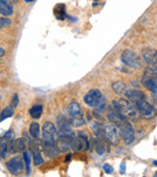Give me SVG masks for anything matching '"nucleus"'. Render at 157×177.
<instances>
[{
    "label": "nucleus",
    "mask_w": 157,
    "mask_h": 177,
    "mask_svg": "<svg viewBox=\"0 0 157 177\" xmlns=\"http://www.w3.org/2000/svg\"><path fill=\"white\" fill-rule=\"evenodd\" d=\"M121 61L123 64H125L126 66L133 69H141L143 67V62L142 59L140 58V56L137 53H135L131 49H126L122 52L121 54Z\"/></svg>",
    "instance_id": "nucleus-1"
},
{
    "label": "nucleus",
    "mask_w": 157,
    "mask_h": 177,
    "mask_svg": "<svg viewBox=\"0 0 157 177\" xmlns=\"http://www.w3.org/2000/svg\"><path fill=\"white\" fill-rule=\"evenodd\" d=\"M104 137L105 139H108L110 143L112 145H117L119 143L121 139V133L119 126L115 125V124H108L104 127Z\"/></svg>",
    "instance_id": "nucleus-2"
},
{
    "label": "nucleus",
    "mask_w": 157,
    "mask_h": 177,
    "mask_svg": "<svg viewBox=\"0 0 157 177\" xmlns=\"http://www.w3.org/2000/svg\"><path fill=\"white\" fill-rule=\"evenodd\" d=\"M143 84L147 89L150 90L151 92L156 93L157 89V81H156V68L148 67L145 70L144 77H143Z\"/></svg>",
    "instance_id": "nucleus-3"
},
{
    "label": "nucleus",
    "mask_w": 157,
    "mask_h": 177,
    "mask_svg": "<svg viewBox=\"0 0 157 177\" xmlns=\"http://www.w3.org/2000/svg\"><path fill=\"white\" fill-rule=\"evenodd\" d=\"M108 118L111 121V123L115 124L117 126H119L125 120V118L123 117L119 110L117 101H112V104L108 107Z\"/></svg>",
    "instance_id": "nucleus-4"
},
{
    "label": "nucleus",
    "mask_w": 157,
    "mask_h": 177,
    "mask_svg": "<svg viewBox=\"0 0 157 177\" xmlns=\"http://www.w3.org/2000/svg\"><path fill=\"white\" fill-rule=\"evenodd\" d=\"M117 103L121 114L123 115L125 119H134V118H136L137 109L130 102L124 100V99H120L119 101H117Z\"/></svg>",
    "instance_id": "nucleus-5"
},
{
    "label": "nucleus",
    "mask_w": 157,
    "mask_h": 177,
    "mask_svg": "<svg viewBox=\"0 0 157 177\" xmlns=\"http://www.w3.org/2000/svg\"><path fill=\"white\" fill-rule=\"evenodd\" d=\"M119 129L121 133V137H122L123 140H124L125 144L126 145L132 144L135 140V134L132 124L129 121L124 120L119 125Z\"/></svg>",
    "instance_id": "nucleus-6"
},
{
    "label": "nucleus",
    "mask_w": 157,
    "mask_h": 177,
    "mask_svg": "<svg viewBox=\"0 0 157 177\" xmlns=\"http://www.w3.org/2000/svg\"><path fill=\"white\" fill-rule=\"evenodd\" d=\"M135 105H136V109L139 111V113L145 119H152L154 116H155L156 111L154 107L145 100L138 102Z\"/></svg>",
    "instance_id": "nucleus-7"
},
{
    "label": "nucleus",
    "mask_w": 157,
    "mask_h": 177,
    "mask_svg": "<svg viewBox=\"0 0 157 177\" xmlns=\"http://www.w3.org/2000/svg\"><path fill=\"white\" fill-rule=\"evenodd\" d=\"M103 98L102 92L99 89H91L87 92L86 95L84 96V103L90 107H96L100 104V102Z\"/></svg>",
    "instance_id": "nucleus-8"
},
{
    "label": "nucleus",
    "mask_w": 157,
    "mask_h": 177,
    "mask_svg": "<svg viewBox=\"0 0 157 177\" xmlns=\"http://www.w3.org/2000/svg\"><path fill=\"white\" fill-rule=\"evenodd\" d=\"M71 148L78 153L86 151L89 148V143L86 135H79L77 137H74L71 142Z\"/></svg>",
    "instance_id": "nucleus-9"
},
{
    "label": "nucleus",
    "mask_w": 157,
    "mask_h": 177,
    "mask_svg": "<svg viewBox=\"0 0 157 177\" xmlns=\"http://www.w3.org/2000/svg\"><path fill=\"white\" fill-rule=\"evenodd\" d=\"M6 167L11 174L18 175L19 173H21L24 169L23 160L19 156L14 157L13 159H11L10 161L6 163Z\"/></svg>",
    "instance_id": "nucleus-10"
},
{
    "label": "nucleus",
    "mask_w": 157,
    "mask_h": 177,
    "mask_svg": "<svg viewBox=\"0 0 157 177\" xmlns=\"http://www.w3.org/2000/svg\"><path fill=\"white\" fill-rule=\"evenodd\" d=\"M56 129L51 122H45L43 125V139L44 142H56L54 135Z\"/></svg>",
    "instance_id": "nucleus-11"
},
{
    "label": "nucleus",
    "mask_w": 157,
    "mask_h": 177,
    "mask_svg": "<svg viewBox=\"0 0 157 177\" xmlns=\"http://www.w3.org/2000/svg\"><path fill=\"white\" fill-rule=\"evenodd\" d=\"M143 58H144L145 62L150 67L156 68L157 63V52L155 49H145L143 51Z\"/></svg>",
    "instance_id": "nucleus-12"
},
{
    "label": "nucleus",
    "mask_w": 157,
    "mask_h": 177,
    "mask_svg": "<svg viewBox=\"0 0 157 177\" xmlns=\"http://www.w3.org/2000/svg\"><path fill=\"white\" fill-rule=\"evenodd\" d=\"M124 95L133 103H138V102H141L145 100V95L144 92H142L139 89H127L125 91Z\"/></svg>",
    "instance_id": "nucleus-13"
},
{
    "label": "nucleus",
    "mask_w": 157,
    "mask_h": 177,
    "mask_svg": "<svg viewBox=\"0 0 157 177\" xmlns=\"http://www.w3.org/2000/svg\"><path fill=\"white\" fill-rule=\"evenodd\" d=\"M74 137H58L56 143V148L58 152H67L71 148V142Z\"/></svg>",
    "instance_id": "nucleus-14"
},
{
    "label": "nucleus",
    "mask_w": 157,
    "mask_h": 177,
    "mask_svg": "<svg viewBox=\"0 0 157 177\" xmlns=\"http://www.w3.org/2000/svg\"><path fill=\"white\" fill-rule=\"evenodd\" d=\"M0 14L4 16H10L14 14V8L9 0H0Z\"/></svg>",
    "instance_id": "nucleus-15"
},
{
    "label": "nucleus",
    "mask_w": 157,
    "mask_h": 177,
    "mask_svg": "<svg viewBox=\"0 0 157 177\" xmlns=\"http://www.w3.org/2000/svg\"><path fill=\"white\" fill-rule=\"evenodd\" d=\"M93 146H94V150L98 155L104 154L107 150V144L105 137H97L96 139L93 140Z\"/></svg>",
    "instance_id": "nucleus-16"
},
{
    "label": "nucleus",
    "mask_w": 157,
    "mask_h": 177,
    "mask_svg": "<svg viewBox=\"0 0 157 177\" xmlns=\"http://www.w3.org/2000/svg\"><path fill=\"white\" fill-rule=\"evenodd\" d=\"M43 150L47 156L51 157V158H53L58 155V151L56 148V142H44Z\"/></svg>",
    "instance_id": "nucleus-17"
},
{
    "label": "nucleus",
    "mask_w": 157,
    "mask_h": 177,
    "mask_svg": "<svg viewBox=\"0 0 157 177\" xmlns=\"http://www.w3.org/2000/svg\"><path fill=\"white\" fill-rule=\"evenodd\" d=\"M67 113L69 116L73 117V116H78L82 114V109L80 107V105L76 102H72L71 104H69L67 107Z\"/></svg>",
    "instance_id": "nucleus-18"
},
{
    "label": "nucleus",
    "mask_w": 157,
    "mask_h": 177,
    "mask_svg": "<svg viewBox=\"0 0 157 177\" xmlns=\"http://www.w3.org/2000/svg\"><path fill=\"white\" fill-rule=\"evenodd\" d=\"M112 88L115 93L118 94V95H124L125 91L127 90V85H126L124 82L118 81H115L114 83H112Z\"/></svg>",
    "instance_id": "nucleus-19"
},
{
    "label": "nucleus",
    "mask_w": 157,
    "mask_h": 177,
    "mask_svg": "<svg viewBox=\"0 0 157 177\" xmlns=\"http://www.w3.org/2000/svg\"><path fill=\"white\" fill-rule=\"evenodd\" d=\"M43 113V106L42 105H34L29 109V114L33 119H39Z\"/></svg>",
    "instance_id": "nucleus-20"
},
{
    "label": "nucleus",
    "mask_w": 157,
    "mask_h": 177,
    "mask_svg": "<svg viewBox=\"0 0 157 177\" xmlns=\"http://www.w3.org/2000/svg\"><path fill=\"white\" fill-rule=\"evenodd\" d=\"M54 16L58 21H64L66 18L65 13V5L64 4H57L54 8Z\"/></svg>",
    "instance_id": "nucleus-21"
},
{
    "label": "nucleus",
    "mask_w": 157,
    "mask_h": 177,
    "mask_svg": "<svg viewBox=\"0 0 157 177\" xmlns=\"http://www.w3.org/2000/svg\"><path fill=\"white\" fill-rule=\"evenodd\" d=\"M104 127L105 125H103L102 123H99V122L91 123V129H92V131L94 132V134L97 137H104Z\"/></svg>",
    "instance_id": "nucleus-22"
},
{
    "label": "nucleus",
    "mask_w": 157,
    "mask_h": 177,
    "mask_svg": "<svg viewBox=\"0 0 157 177\" xmlns=\"http://www.w3.org/2000/svg\"><path fill=\"white\" fill-rule=\"evenodd\" d=\"M12 145L14 148V152H21L25 150L26 148V141L24 139H16L15 141H12Z\"/></svg>",
    "instance_id": "nucleus-23"
},
{
    "label": "nucleus",
    "mask_w": 157,
    "mask_h": 177,
    "mask_svg": "<svg viewBox=\"0 0 157 177\" xmlns=\"http://www.w3.org/2000/svg\"><path fill=\"white\" fill-rule=\"evenodd\" d=\"M30 135L34 139H39L40 137V125L37 122H32L29 127Z\"/></svg>",
    "instance_id": "nucleus-24"
},
{
    "label": "nucleus",
    "mask_w": 157,
    "mask_h": 177,
    "mask_svg": "<svg viewBox=\"0 0 157 177\" xmlns=\"http://www.w3.org/2000/svg\"><path fill=\"white\" fill-rule=\"evenodd\" d=\"M70 124L74 127H81L84 126L85 124V119L82 114H80L78 116H73L70 119Z\"/></svg>",
    "instance_id": "nucleus-25"
},
{
    "label": "nucleus",
    "mask_w": 157,
    "mask_h": 177,
    "mask_svg": "<svg viewBox=\"0 0 157 177\" xmlns=\"http://www.w3.org/2000/svg\"><path fill=\"white\" fill-rule=\"evenodd\" d=\"M14 115V109L12 107H8L6 109H4L2 110V112L0 113V121H3L7 118H10L12 117Z\"/></svg>",
    "instance_id": "nucleus-26"
},
{
    "label": "nucleus",
    "mask_w": 157,
    "mask_h": 177,
    "mask_svg": "<svg viewBox=\"0 0 157 177\" xmlns=\"http://www.w3.org/2000/svg\"><path fill=\"white\" fill-rule=\"evenodd\" d=\"M33 159H34V165H42L44 162V159L42 155L40 153V150H33Z\"/></svg>",
    "instance_id": "nucleus-27"
},
{
    "label": "nucleus",
    "mask_w": 157,
    "mask_h": 177,
    "mask_svg": "<svg viewBox=\"0 0 157 177\" xmlns=\"http://www.w3.org/2000/svg\"><path fill=\"white\" fill-rule=\"evenodd\" d=\"M7 151H8V141L3 139L0 141V158H5L7 156Z\"/></svg>",
    "instance_id": "nucleus-28"
},
{
    "label": "nucleus",
    "mask_w": 157,
    "mask_h": 177,
    "mask_svg": "<svg viewBox=\"0 0 157 177\" xmlns=\"http://www.w3.org/2000/svg\"><path fill=\"white\" fill-rule=\"evenodd\" d=\"M23 160H24V162H25V167L27 169L26 175H30V156L27 151H25L23 153Z\"/></svg>",
    "instance_id": "nucleus-29"
},
{
    "label": "nucleus",
    "mask_w": 157,
    "mask_h": 177,
    "mask_svg": "<svg viewBox=\"0 0 157 177\" xmlns=\"http://www.w3.org/2000/svg\"><path fill=\"white\" fill-rule=\"evenodd\" d=\"M11 23H12L11 19L6 18H0V29L11 25Z\"/></svg>",
    "instance_id": "nucleus-30"
},
{
    "label": "nucleus",
    "mask_w": 157,
    "mask_h": 177,
    "mask_svg": "<svg viewBox=\"0 0 157 177\" xmlns=\"http://www.w3.org/2000/svg\"><path fill=\"white\" fill-rule=\"evenodd\" d=\"M19 103H20V99H19V95L16 93V94H14V96L12 98V101H11V107L15 109L16 107L19 106Z\"/></svg>",
    "instance_id": "nucleus-31"
},
{
    "label": "nucleus",
    "mask_w": 157,
    "mask_h": 177,
    "mask_svg": "<svg viewBox=\"0 0 157 177\" xmlns=\"http://www.w3.org/2000/svg\"><path fill=\"white\" fill-rule=\"evenodd\" d=\"M103 168H104L105 172L108 173V174H111V173L114 172V167H112V165H109V164H105L103 165Z\"/></svg>",
    "instance_id": "nucleus-32"
},
{
    "label": "nucleus",
    "mask_w": 157,
    "mask_h": 177,
    "mask_svg": "<svg viewBox=\"0 0 157 177\" xmlns=\"http://www.w3.org/2000/svg\"><path fill=\"white\" fill-rule=\"evenodd\" d=\"M14 135H15V133H14L13 130H9L6 134L4 135V137L5 139H11L12 140L14 139Z\"/></svg>",
    "instance_id": "nucleus-33"
},
{
    "label": "nucleus",
    "mask_w": 157,
    "mask_h": 177,
    "mask_svg": "<svg viewBox=\"0 0 157 177\" xmlns=\"http://www.w3.org/2000/svg\"><path fill=\"white\" fill-rule=\"evenodd\" d=\"M125 163L124 162H122L121 163V165H120V173L121 174H124L125 173V170H126V167H125Z\"/></svg>",
    "instance_id": "nucleus-34"
},
{
    "label": "nucleus",
    "mask_w": 157,
    "mask_h": 177,
    "mask_svg": "<svg viewBox=\"0 0 157 177\" xmlns=\"http://www.w3.org/2000/svg\"><path fill=\"white\" fill-rule=\"evenodd\" d=\"M71 157H72V155H71V153H68V155L66 156V159H65V163H67V162H70V160H71Z\"/></svg>",
    "instance_id": "nucleus-35"
},
{
    "label": "nucleus",
    "mask_w": 157,
    "mask_h": 177,
    "mask_svg": "<svg viewBox=\"0 0 157 177\" xmlns=\"http://www.w3.org/2000/svg\"><path fill=\"white\" fill-rule=\"evenodd\" d=\"M5 55V51L2 48H0V57H3Z\"/></svg>",
    "instance_id": "nucleus-36"
},
{
    "label": "nucleus",
    "mask_w": 157,
    "mask_h": 177,
    "mask_svg": "<svg viewBox=\"0 0 157 177\" xmlns=\"http://www.w3.org/2000/svg\"><path fill=\"white\" fill-rule=\"evenodd\" d=\"M23 1L27 2V3H30V2H33V1H35V0H23Z\"/></svg>",
    "instance_id": "nucleus-37"
},
{
    "label": "nucleus",
    "mask_w": 157,
    "mask_h": 177,
    "mask_svg": "<svg viewBox=\"0 0 157 177\" xmlns=\"http://www.w3.org/2000/svg\"><path fill=\"white\" fill-rule=\"evenodd\" d=\"M156 165H157V162H156V160H154V161H153V165H154V167H156Z\"/></svg>",
    "instance_id": "nucleus-38"
}]
</instances>
